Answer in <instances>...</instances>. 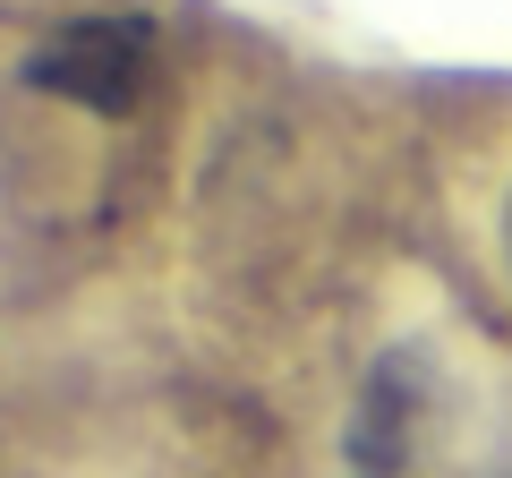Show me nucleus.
<instances>
[{
  "mask_svg": "<svg viewBox=\"0 0 512 478\" xmlns=\"http://www.w3.org/2000/svg\"><path fill=\"white\" fill-rule=\"evenodd\" d=\"M504 239H512V214H504Z\"/></svg>",
  "mask_w": 512,
  "mask_h": 478,
  "instance_id": "7ed1b4c3",
  "label": "nucleus"
},
{
  "mask_svg": "<svg viewBox=\"0 0 512 478\" xmlns=\"http://www.w3.org/2000/svg\"><path fill=\"white\" fill-rule=\"evenodd\" d=\"M410 419H419V376H410V359H384L376 385H367V410H359V436H350V453H359L367 478H393L410 453Z\"/></svg>",
  "mask_w": 512,
  "mask_h": 478,
  "instance_id": "f03ea898",
  "label": "nucleus"
},
{
  "mask_svg": "<svg viewBox=\"0 0 512 478\" xmlns=\"http://www.w3.org/2000/svg\"><path fill=\"white\" fill-rule=\"evenodd\" d=\"M26 86L60 94L77 111H103V120H128L146 103V77H154V18L146 9H120V18H69L60 35H43L26 52Z\"/></svg>",
  "mask_w": 512,
  "mask_h": 478,
  "instance_id": "f257e3e1",
  "label": "nucleus"
}]
</instances>
